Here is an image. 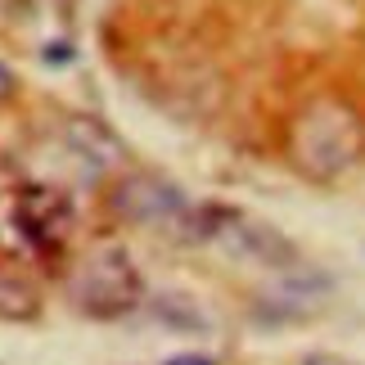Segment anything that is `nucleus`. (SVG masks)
<instances>
[{
  "mask_svg": "<svg viewBox=\"0 0 365 365\" xmlns=\"http://www.w3.org/2000/svg\"><path fill=\"white\" fill-rule=\"evenodd\" d=\"M289 153L307 176L334 180L343 172H352L365 153V122L361 113L339 95H320L298 113L289 131Z\"/></svg>",
  "mask_w": 365,
  "mask_h": 365,
  "instance_id": "obj_1",
  "label": "nucleus"
},
{
  "mask_svg": "<svg viewBox=\"0 0 365 365\" xmlns=\"http://www.w3.org/2000/svg\"><path fill=\"white\" fill-rule=\"evenodd\" d=\"M68 298L77 302V312L100 316V320H113L122 312H131L140 302V275H135L131 257H126V248H113V244L95 248L91 257L68 275Z\"/></svg>",
  "mask_w": 365,
  "mask_h": 365,
  "instance_id": "obj_2",
  "label": "nucleus"
},
{
  "mask_svg": "<svg viewBox=\"0 0 365 365\" xmlns=\"http://www.w3.org/2000/svg\"><path fill=\"white\" fill-rule=\"evenodd\" d=\"M113 207H118V217L135 221V226H172V221L190 217L185 199L153 176H126L113 194Z\"/></svg>",
  "mask_w": 365,
  "mask_h": 365,
  "instance_id": "obj_3",
  "label": "nucleus"
},
{
  "mask_svg": "<svg viewBox=\"0 0 365 365\" xmlns=\"http://www.w3.org/2000/svg\"><path fill=\"white\" fill-rule=\"evenodd\" d=\"M163 365H217L212 356H199V352H185V356H172V361H163Z\"/></svg>",
  "mask_w": 365,
  "mask_h": 365,
  "instance_id": "obj_4",
  "label": "nucleus"
},
{
  "mask_svg": "<svg viewBox=\"0 0 365 365\" xmlns=\"http://www.w3.org/2000/svg\"><path fill=\"white\" fill-rule=\"evenodd\" d=\"M68 59H73V54H68V46H50V50H46V63H68Z\"/></svg>",
  "mask_w": 365,
  "mask_h": 365,
  "instance_id": "obj_5",
  "label": "nucleus"
}]
</instances>
